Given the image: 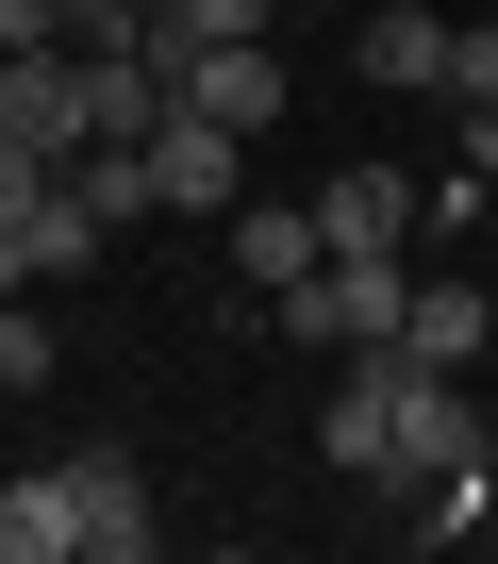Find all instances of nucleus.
<instances>
[{
  "mask_svg": "<svg viewBox=\"0 0 498 564\" xmlns=\"http://www.w3.org/2000/svg\"><path fill=\"white\" fill-rule=\"evenodd\" d=\"M67 498H84V564H150L166 514H150V465L133 448H67Z\"/></svg>",
  "mask_w": 498,
  "mask_h": 564,
  "instance_id": "obj_4",
  "label": "nucleus"
},
{
  "mask_svg": "<svg viewBox=\"0 0 498 564\" xmlns=\"http://www.w3.org/2000/svg\"><path fill=\"white\" fill-rule=\"evenodd\" d=\"M18 265H34V282H84V265H100V199H84V183H51V199L18 216Z\"/></svg>",
  "mask_w": 498,
  "mask_h": 564,
  "instance_id": "obj_13",
  "label": "nucleus"
},
{
  "mask_svg": "<svg viewBox=\"0 0 498 564\" xmlns=\"http://www.w3.org/2000/svg\"><path fill=\"white\" fill-rule=\"evenodd\" d=\"M34 382H51V316H34V300H0V399H34Z\"/></svg>",
  "mask_w": 498,
  "mask_h": 564,
  "instance_id": "obj_14",
  "label": "nucleus"
},
{
  "mask_svg": "<svg viewBox=\"0 0 498 564\" xmlns=\"http://www.w3.org/2000/svg\"><path fill=\"white\" fill-rule=\"evenodd\" d=\"M232 150H249V133H216V117L166 100V133H150V199H166V216H232Z\"/></svg>",
  "mask_w": 498,
  "mask_h": 564,
  "instance_id": "obj_6",
  "label": "nucleus"
},
{
  "mask_svg": "<svg viewBox=\"0 0 498 564\" xmlns=\"http://www.w3.org/2000/svg\"><path fill=\"white\" fill-rule=\"evenodd\" d=\"M498 100V34H448V117H481Z\"/></svg>",
  "mask_w": 498,
  "mask_h": 564,
  "instance_id": "obj_16",
  "label": "nucleus"
},
{
  "mask_svg": "<svg viewBox=\"0 0 498 564\" xmlns=\"http://www.w3.org/2000/svg\"><path fill=\"white\" fill-rule=\"evenodd\" d=\"M349 18H366V0H349Z\"/></svg>",
  "mask_w": 498,
  "mask_h": 564,
  "instance_id": "obj_22",
  "label": "nucleus"
},
{
  "mask_svg": "<svg viewBox=\"0 0 498 564\" xmlns=\"http://www.w3.org/2000/svg\"><path fill=\"white\" fill-rule=\"evenodd\" d=\"M316 199H232V282H249V300H283V282H316Z\"/></svg>",
  "mask_w": 498,
  "mask_h": 564,
  "instance_id": "obj_7",
  "label": "nucleus"
},
{
  "mask_svg": "<svg viewBox=\"0 0 498 564\" xmlns=\"http://www.w3.org/2000/svg\"><path fill=\"white\" fill-rule=\"evenodd\" d=\"M399 349L481 382V366H498V282H432V265H415V316H399Z\"/></svg>",
  "mask_w": 498,
  "mask_h": 564,
  "instance_id": "obj_5",
  "label": "nucleus"
},
{
  "mask_svg": "<svg viewBox=\"0 0 498 564\" xmlns=\"http://www.w3.org/2000/svg\"><path fill=\"white\" fill-rule=\"evenodd\" d=\"M0 564H84V498H67V465H18V481H0Z\"/></svg>",
  "mask_w": 498,
  "mask_h": 564,
  "instance_id": "obj_11",
  "label": "nucleus"
},
{
  "mask_svg": "<svg viewBox=\"0 0 498 564\" xmlns=\"http://www.w3.org/2000/svg\"><path fill=\"white\" fill-rule=\"evenodd\" d=\"M51 183H67V166H51V150H34V133H0V232H18V216H34V199H51Z\"/></svg>",
  "mask_w": 498,
  "mask_h": 564,
  "instance_id": "obj_15",
  "label": "nucleus"
},
{
  "mask_svg": "<svg viewBox=\"0 0 498 564\" xmlns=\"http://www.w3.org/2000/svg\"><path fill=\"white\" fill-rule=\"evenodd\" d=\"M0 67H18V51H0Z\"/></svg>",
  "mask_w": 498,
  "mask_h": 564,
  "instance_id": "obj_21",
  "label": "nucleus"
},
{
  "mask_svg": "<svg viewBox=\"0 0 498 564\" xmlns=\"http://www.w3.org/2000/svg\"><path fill=\"white\" fill-rule=\"evenodd\" d=\"M399 316H415V249H316V282H283V300H267V333L316 349V366L399 349Z\"/></svg>",
  "mask_w": 498,
  "mask_h": 564,
  "instance_id": "obj_1",
  "label": "nucleus"
},
{
  "mask_svg": "<svg viewBox=\"0 0 498 564\" xmlns=\"http://www.w3.org/2000/svg\"><path fill=\"white\" fill-rule=\"evenodd\" d=\"M465 448H481L465 366H415V349H399V415H382V481H366V498H415V481H448Z\"/></svg>",
  "mask_w": 498,
  "mask_h": 564,
  "instance_id": "obj_2",
  "label": "nucleus"
},
{
  "mask_svg": "<svg viewBox=\"0 0 498 564\" xmlns=\"http://www.w3.org/2000/svg\"><path fill=\"white\" fill-rule=\"evenodd\" d=\"M150 67H166V100L216 117V133H283V34H249V51H150Z\"/></svg>",
  "mask_w": 498,
  "mask_h": 564,
  "instance_id": "obj_3",
  "label": "nucleus"
},
{
  "mask_svg": "<svg viewBox=\"0 0 498 564\" xmlns=\"http://www.w3.org/2000/svg\"><path fill=\"white\" fill-rule=\"evenodd\" d=\"M465 166H481V183H498V100H481V117H465Z\"/></svg>",
  "mask_w": 498,
  "mask_h": 564,
  "instance_id": "obj_18",
  "label": "nucleus"
},
{
  "mask_svg": "<svg viewBox=\"0 0 498 564\" xmlns=\"http://www.w3.org/2000/svg\"><path fill=\"white\" fill-rule=\"evenodd\" d=\"M366 84L448 100V0H366Z\"/></svg>",
  "mask_w": 498,
  "mask_h": 564,
  "instance_id": "obj_8",
  "label": "nucleus"
},
{
  "mask_svg": "<svg viewBox=\"0 0 498 564\" xmlns=\"http://www.w3.org/2000/svg\"><path fill=\"white\" fill-rule=\"evenodd\" d=\"M0 51H67V0H0Z\"/></svg>",
  "mask_w": 498,
  "mask_h": 564,
  "instance_id": "obj_17",
  "label": "nucleus"
},
{
  "mask_svg": "<svg viewBox=\"0 0 498 564\" xmlns=\"http://www.w3.org/2000/svg\"><path fill=\"white\" fill-rule=\"evenodd\" d=\"M0 300H34V265H18V232H0Z\"/></svg>",
  "mask_w": 498,
  "mask_h": 564,
  "instance_id": "obj_19",
  "label": "nucleus"
},
{
  "mask_svg": "<svg viewBox=\"0 0 498 564\" xmlns=\"http://www.w3.org/2000/svg\"><path fill=\"white\" fill-rule=\"evenodd\" d=\"M0 133H34L67 166L84 150V51H18V67H0Z\"/></svg>",
  "mask_w": 498,
  "mask_h": 564,
  "instance_id": "obj_9",
  "label": "nucleus"
},
{
  "mask_svg": "<svg viewBox=\"0 0 498 564\" xmlns=\"http://www.w3.org/2000/svg\"><path fill=\"white\" fill-rule=\"evenodd\" d=\"M316 232H333V249H399V232H415V183H399V166H333V183H316Z\"/></svg>",
  "mask_w": 498,
  "mask_h": 564,
  "instance_id": "obj_12",
  "label": "nucleus"
},
{
  "mask_svg": "<svg viewBox=\"0 0 498 564\" xmlns=\"http://www.w3.org/2000/svg\"><path fill=\"white\" fill-rule=\"evenodd\" d=\"M481 465H498V415H481Z\"/></svg>",
  "mask_w": 498,
  "mask_h": 564,
  "instance_id": "obj_20",
  "label": "nucleus"
},
{
  "mask_svg": "<svg viewBox=\"0 0 498 564\" xmlns=\"http://www.w3.org/2000/svg\"><path fill=\"white\" fill-rule=\"evenodd\" d=\"M382 415H399V349H349V382L316 399V448H333L349 481H382Z\"/></svg>",
  "mask_w": 498,
  "mask_h": 564,
  "instance_id": "obj_10",
  "label": "nucleus"
}]
</instances>
